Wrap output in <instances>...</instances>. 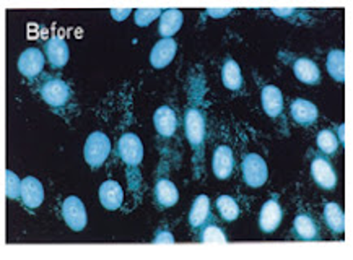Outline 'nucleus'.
<instances>
[{"instance_id":"3","label":"nucleus","mask_w":353,"mask_h":260,"mask_svg":"<svg viewBox=\"0 0 353 260\" xmlns=\"http://www.w3.org/2000/svg\"><path fill=\"white\" fill-rule=\"evenodd\" d=\"M243 179L252 189H259L267 182L269 177V169H267L265 161L257 153H251L244 156L243 160Z\"/></svg>"},{"instance_id":"2","label":"nucleus","mask_w":353,"mask_h":260,"mask_svg":"<svg viewBox=\"0 0 353 260\" xmlns=\"http://www.w3.org/2000/svg\"><path fill=\"white\" fill-rule=\"evenodd\" d=\"M111 151V142L103 132H93L87 138L83 148V156L90 168L99 169Z\"/></svg>"},{"instance_id":"10","label":"nucleus","mask_w":353,"mask_h":260,"mask_svg":"<svg viewBox=\"0 0 353 260\" xmlns=\"http://www.w3.org/2000/svg\"><path fill=\"white\" fill-rule=\"evenodd\" d=\"M176 52H178V43L171 38H163L152 49L150 64L155 69H165L174 59Z\"/></svg>"},{"instance_id":"12","label":"nucleus","mask_w":353,"mask_h":260,"mask_svg":"<svg viewBox=\"0 0 353 260\" xmlns=\"http://www.w3.org/2000/svg\"><path fill=\"white\" fill-rule=\"evenodd\" d=\"M21 202L26 208L34 210L38 208L44 200V189L43 184H41L38 179L33 176L25 177L21 181Z\"/></svg>"},{"instance_id":"7","label":"nucleus","mask_w":353,"mask_h":260,"mask_svg":"<svg viewBox=\"0 0 353 260\" xmlns=\"http://www.w3.org/2000/svg\"><path fill=\"white\" fill-rule=\"evenodd\" d=\"M311 176L321 189L332 191L337 186V174L334 171V166L325 156L314 155L311 161Z\"/></svg>"},{"instance_id":"28","label":"nucleus","mask_w":353,"mask_h":260,"mask_svg":"<svg viewBox=\"0 0 353 260\" xmlns=\"http://www.w3.org/2000/svg\"><path fill=\"white\" fill-rule=\"evenodd\" d=\"M199 239H201L202 243H226V241H228V239H226L225 231L216 225L203 226V230L201 231V236H199Z\"/></svg>"},{"instance_id":"32","label":"nucleus","mask_w":353,"mask_h":260,"mask_svg":"<svg viewBox=\"0 0 353 260\" xmlns=\"http://www.w3.org/2000/svg\"><path fill=\"white\" fill-rule=\"evenodd\" d=\"M130 12H132V10H130V8H121V10H117V8H112L111 17L114 18V20L121 21V20H125V18L129 17Z\"/></svg>"},{"instance_id":"20","label":"nucleus","mask_w":353,"mask_h":260,"mask_svg":"<svg viewBox=\"0 0 353 260\" xmlns=\"http://www.w3.org/2000/svg\"><path fill=\"white\" fill-rule=\"evenodd\" d=\"M293 231H295V236L298 239L301 241H316L321 236L319 226L316 225L314 219L307 213L298 215L295 218V223H293Z\"/></svg>"},{"instance_id":"6","label":"nucleus","mask_w":353,"mask_h":260,"mask_svg":"<svg viewBox=\"0 0 353 260\" xmlns=\"http://www.w3.org/2000/svg\"><path fill=\"white\" fill-rule=\"evenodd\" d=\"M62 218L67 223V226L74 231H81L85 226H87L88 217L87 210H85L83 202H81L79 197L72 195L67 197L62 204Z\"/></svg>"},{"instance_id":"8","label":"nucleus","mask_w":353,"mask_h":260,"mask_svg":"<svg viewBox=\"0 0 353 260\" xmlns=\"http://www.w3.org/2000/svg\"><path fill=\"white\" fill-rule=\"evenodd\" d=\"M283 219V210L279 204V195H274L262 205L259 213V228L264 232H274Z\"/></svg>"},{"instance_id":"22","label":"nucleus","mask_w":353,"mask_h":260,"mask_svg":"<svg viewBox=\"0 0 353 260\" xmlns=\"http://www.w3.org/2000/svg\"><path fill=\"white\" fill-rule=\"evenodd\" d=\"M209 218H210V200L209 197L202 194L194 200L191 213H189V225H191L194 230H197V228L205 225Z\"/></svg>"},{"instance_id":"1","label":"nucleus","mask_w":353,"mask_h":260,"mask_svg":"<svg viewBox=\"0 0 353 260\" xmlns=\"http://www.w3.org/2000/svg\"><path fill=\"white\" fill-rule=\"evenodd\" d=\"M205 114L201 107L192 105L185 109L184 114V130L185 138L191 143V148L194 150V164H196V176H199L201 171V161L203 158V143H205Z\"/></svg>"},{"instance_id":"30","label":"nucleus","mask_w":353,"mask_h":260,"mask_svg":"<svg viewBox=\"0 0 353 260\" xmlns=\"http://www.w3.org/2000/svg\"><path fill=\"white\" fill-rule=\"evenodd\" d=\"M6 195L10 199H17L21 195V181L17 177L15 173L6 171Z\"/></svg>"},{"instance_id":"4","label":"nucleus","mask_w":353,"mask_h":260,"mask_svg":"<svg viewBox=\"0 0 353 260\" xmlns=\"http://www.w3.org/2000/svg\"><path fill=\"white\" fill-rule=\"evenodd\" d=\"M117 155L129 166L130 171H134L143 160L142 140L135 133H124L117 142Z\"/></svg>"},{"instance_id":"33","label":"nucleus","mask_w":353,"mask_h":260,"mask_svg":"<svg viewBox=\"0 0 353 260\" xmlns=\"http://www.w3.org/2000/svg\"><path fill=\"white\" fill-rule=\"evenodd\" d=\"M163 235H165V236H160V235H157L155 236V239H153V243H163V241H165V243H174V237L173 236H171V232L170 231H165V232H163Z\"/></svg>"},{"instance_id":"19","label":"nucleus","mask_w":353,"mask_h":260,"mask_svg":"<svg viewBox=\"0 0 353 260\" xmlns=\"http://www.w3.org/2000/svg\"><path fill=\"white\" fill-rule=\"evenodd\" d=\"M262 107L269 118H279L283 111L282 91L274 85H267L262 88Z\"/></svg>"},{"instance_id":"29","label":"nucleus","mask_w":353,"mask_h":260,"mask_svg":"<svg viewBox=\"0 0 353 260\" xmlns=\"http://www.w3.org/2000/svg\"><path fill=\"white\" fill-rule=\"evenodd\" d=\"M161 8H137L135 10V23L139 26H148L153 20L161 17Z\"/></svg>"},{"instance_id":"5","label":"nucleus","mask_w":353,"mask_h":260,"mask_svg":"<svg viewBox=\"0 0 353 260\" xmlns=\"http://www.w3.org/2000/svg\"><path fill=\"white\" fill-rule=\"evenodd\" d=\"M41 96L43 100L48 102L51 107H62L65 106L67 102L70 101L72 91L70 87L67 85L64 80L59 78H51L48 82H44L41 85Z\"/></svg>"},{"instance_id":"18","label":"nucleus","mask_w":353,"mask_h":260,"mask_svg":"<svg viewBox=\"0 0 353 260\" xmlns=\"http://www.w3.org/2000/svg\"><path fill=\"white\" fill-rule=\"evenodd\" d=\"M179 199V192L178 187L174 186L170 179L161 177L158 179L155 184V202L158 204V207L161 208H170L178 202Z\"/></svg>"},{"instance_id":"13","label":"nucleus","mask_w":353,"mask_h":260,"mask_svg":"<svg viewBox=\"0 0 353 260\" xmlns=\"http://www.w3.org/2000/svg\"><path fill=\"white\" fill-rule=\"evenodd\" d=\"M44 51H46L48 62L54 69H62L69 62V46H67L65 39L59 38V36H54L44 44Z\"/></svg>"},{"instance_id":"14","label":"nucleus","mask_w":353,"mask_h":260,"mask_svg":"<svg viewBox=\"0 0 353 260\" xmlns=\"http://www.w3.org/2000/svg\"><path fill=\"white\" fill-rule=\"evenodd\" d=\"M153 124H155V129L161 137L168 138L173 137L176 129H178V118L170 106H161L153 114Z\"/></svg>"},{"instance_id":"17","label":"nucleus","mask_w":353,"mask_h":260,"mask_svg":"<svg viewBox=\"0 0 353 260\" xmlns=\"http://www.w3.org/2000/svg\"><path fill=\"white\" fill-rule=\"evenodd\" d=\"M293 72H295L296 78L306 85H319L321 83V70L316 65L314 61L307 59V57H300L293 64Z\"/></svg>"},{"instance_id":"25","label":"nucleus","mask_w":353,"mask_h":260,"mask_svg":"<svg viewBox=\"0 0 353 260\" xmlns=\"http://www.w3.org/2000/svg\"><path fill=\"white\" fill-rule=\"evenodd\" d=\"M327 72L337 82L345 80V52L342 49H334L327 56Z\"/></svg>"},{"instance_id":"21","label":"nucleus","mask_w":353,"mask_h":260,"mask_svg":"<svg viewBox=\"0 0 353 260\" xmlns=\"http://www.w3.org/2000/svg\"><path fill=\"white\" fill-rule=\"evenodd\" d=\"M183 12L178 8H168V10H163L160 17V34L163 38H171V36L178 33L183 26Z\"/></svg>"},{"instance_id":"23","label":"nucleus","mask_w":353,"mask_h":260,"mask_svg":"<svg viewBox=\"0 0 353 260\" xmlns=\"http://www.w3.org/2000/svg\"><path fill=\"white\" fill-rule=\"evenodd\" d=\"M324 221L330 231L342 235L343 230H345V217H343V210L341 208V205L334 204V202H327L324 207Z\"/></svg>"},{"instance_id":"16","label":"nucleus","mask_w":353,"mask_h":260,"mask_svg":"<svg viewBox=\"0 0 353 260\" xmlns=\"http://www.w3.org/2000/svg\"><path fill=\"white\" fill-rule=\"evenodd\" d=\"M292 118L303 127H310L318 120V107L311 101L298 98L292 102Z\"/></svg>"},{"instance_id":"9","label":"nucleus","mask_w":353,"mask_h":260,"mask_svg":"<svg viewBox=\"0 0 353 260\" xmlns=\"http://www.w3.org/2000/svg\"><path fill=\"white\" fill-rule=\"evenodd\" d=\"M44 69V54L38 47H28L18 57V70L26 78H34Z\"/></svg>"},{"instance_id":"27","label":"nucleus","mask_w":353,"mask_h":260,"mask_svg":"<svg viewBox=\"0 0 353 260\" xmlns=\"http://www.w3.org/2000/svg\"><path fill=\"white\" fill-rule=\"evenodd\" d=\"M316 143H318V148L324 155H336L339 143L341 142L337 140L336 132L325 129V130H321L318 133V137H316Z\"/></svg>"},{"instance_id":"24","label":"nucleus","mask_w":353,"mask_h":260,"mask_svg":"<svg viewBox=\"0 0 353 260\" xmlns=\"http://www.w3.org/2000/svg\"><path fill=\"white\" fill-rule=\"evenodd\" d=\"M221 80L223 85L232 91H238L243 87V75L239 65L233 59H226L221 69Z\"/></svg>"},{"instance_id":"31","label":"nucleus","mask_w":353,"mask_h":260,"mask_svg":"<svg viewBox=\"0 0 353 260\" xmlns=\"http://www.w3.org/2000/svg\"><path fill=\"white\" fill-rule=\"evenodd\" d=\"M232 13V8H207V15L214 18H221Z\"/></svg>"},{"instance_id":"11","label":"nucleus","mask_w":353,"mask_h":260,"mask_svg":"<svg viewBox=\"0 0 353 260\" xmlns=\"http://www.w3.org/2000/svg\"><path fill=\"white\" fill-rule=\"evenodd\" d=\"M212 169L219 179H228L234 169V156L230 147H216L212 160Z\"/></svg>"},{"instance_id":"15","label":"nucleus","mask_w":353,"mask_h":260,"mask_svg":"<svg viewBox=\"0 0 353 260\" xmlns=\"http://www.w3.org/2000/svg\"><path fill=\"white\" fill-rule=\"evenodd\" d=\"M99 202L106 210L110 212H114L122 205L124 202V192H122V187L116 181H105L99 186Z\"/></svg>"},{"instance_id":"26","label":"nucleus","mask_w":353,"mask_h":260,"mask_svg":"<svg viewBox=\"0 0 353 260\" xmlns=\"http://www.w3.org/2000/svg\"><path fill=\"white\" fill-rule=\"evenodd\" d=\"M216 208H219L220 217L225 219V221H234L239 217V207L236 200L230 195H220L216 199Z\"/></svg>"}]
</instances>
